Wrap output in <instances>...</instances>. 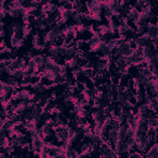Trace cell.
<instances>
[{"label":"cell","instance_id":"6da1fadb","mask_svg":"<svg viewBox=\"0 0 158 158\" xmlns=\"http://www.w3.org/2000/svg\"><path fill=\"white\" fill-rule=\"evenodd\" d=\"M60 36H63V31H62V28H60V26H54V27H52L48 32H46L44 33V36H43V42L47 44V43H52V42H54L58 37H60Z\"/></svg>","mask_w":158,"mask_h":158},{"label":"cell","instance_id":"7a4b0ae2","mask_svg":"<svg viewBox=\"0 0 158 158\" xmlns=\"http://www.w3.org/2000/svg\"><path fill=\"white\" fill-rule=\"evenodd\" d=\"M131 42L132 41H122V42H120L118 46L115 49V54L116 56H128L133 49V47L131 46Z\"/></svg>","mask_w":158,"mask_h":158},{"label":"cell","instance_id":"3957f363","mask_svg":"<svg viewBox=\"0 0 158 158\" xmlns=\"http://www.w3.org/2000/svg\"><path fill=\"white\" fill-rule=\"evenodd\" d=\"M15 90H17V89H15V88L11 86L10 84H7L5 80H1V81H0V96H1L2 100L11 98V95H12V93H14Z\"/></svg>","mask_w":158,"mask_h":158},{"label":"cell","instance_id":"277c9868","mask_svg":"<svg viewBox=\"0 0 158 158\" xmlns=\"http://www.w3.org/2000/svg\"><path fill=\"white\" fill-rule=\"evenodd\" d=\"M114 148H115L117 156H123V154H127L128 156V153L131 151V147H128V144L125 141H121V139H117L114 143Z\"/></svg>","mask_w":158,"mask_h":158},{"label":"cell","instance_id":"5b68a950","mask_svg":"<svg viewBox=\"0 0 158 158\" xmlns=\"http://www.w3.org/2000/svg\"><path fill=\"white\" fill-rule=\"evenodd\" d=\"M151 143V136L147 133L143 138L141 139H136V143H135V149L136 151H139V152H146L148 149V144Z\"/></svg>","mask_w":158,"mask_h":158},{"label":"cell","instance_id":"8992f818","mask_svg":"<svg viewBox=\"0 0 158 158\" xmlns=\"http://www.w3.org/2000/svg\"><path fill=\"white\" fill-rule=\"evenodd\" d=\"M100 156L104 158H114L117 157V153L115 151V148L112 146H106L104 143H101L100 146Z\"/></svg>","mask_w":158,"mask_h":158},{"label":"cell","instance_id":"52a82bcc","mask_svg":"<svg viewBox=\"0 0 158 158\" xmlns=\"http://www.w3.org/2000/svg\"><path fill=\"white\" fill-rule=\"evenodd\" d=\"M154 54H156V52H154L153 47L144 46V47H142V48H141V57H142V59H143V62H144V64H146V65L149 63L151 58H152Z\"/></svg>","mask_w":158,"mask_h":158},{"label":"cell","instance_id":"ba28073f","mask_svg":"<svg viewBox=\"0 0 158 158\" xmlns=\"http://www.w3.org/2000/svg\"><path fill=\"white\" fill-rule=\"evenodd\" d=\"M136 112H137L139 116H142L143 118H146V120L154 115V111L149 107L148 104H141V105L138 106V110H137Z\"/></svg>","mask_w":158,"mask_h":158},{"label":"cell","instance_id":"9c48e42d","mask_svg":"<svg viewBox=\"0 0 158 158\" xmlns=\"http://www.w3.org/2000/svg\"><path fill=\"white\" fill-rule=\"evenodd\" d=\"M46 151H47V157H58L63 152V148H62V146H56L53 143H47L46 144Z\"/></svg>","mask_w":158,"mask_h":158},{"label":"cell","instance_id":"30bf717a","mask_svg":"<svg viewBox=\"0 0 158 158\" xmlns=\"http://www.w3.org/2000/svg\"><path fill=\"white\" fill-rule=\"evenodd\" d=\"M31 146H32V149L35 151H40L41 148H43L46 146V141H44V137L42 135H37L35 137L31 138Z\"/></svg>","mask_w":158,"mask_h":158},{"label":"cell","instance_id":"8fae6325","mask_svg":"<svg viewBox=\"0 0 158 158\" xmlns=\"http://www.w3.org/2000/svg\"><path fill=\"white\" fill-rule=\"evenodd\" d=\"M42 14H46V15H49V14H54V12H58V6L53 2H46L42 5V9H41Z\"/></svg>","mask_w":158,"mask_h":158},{"label":"cell","instance_id":"7c38bea8","mask_svg":"<svg viewBox=\"0 0 158 158\" xmlns=\"http://www.w3.org/2000/svg\"><path fill=\"white\" fill-rule=\"evenodd\" d=\"M10 44L12 48H20L25 44V38H21L16 35H10Z\"/></svg>","mask_w":158,"mask_h":158},{"label":"cell","instance_id":"4fadbf2b","mask_svg":"<svg viewBox=\"0 0 158 158\" xmlns=\"http://www.w3.org/2000/svg\"><path fill=\"white\" fill-rule=\"evenodd\" d=\"M32 47H33L35 51H43V49H46V43L41 41L40 36L37 33L32 38Z\"/></svg>","mask_w":158,"mask_h":158},{"label":"cell","instance_id":"5bb4252c","mask_svg":"<svg viewBox=\"0 0 158 158\" xmlns=\"http://www.w3.org/2000/svg\"><path fill=\"white\" fill-rule=\"evenodd\" d=\"M26 59L25 58H11L10 59V63H9V67L12 68V69H16V68H23L26 65Z\"/></svg>","mask_w":158,"mask_h":158},{"label":"cell","instance_id":"9a60e30c","mask_svg":"<svg viewBox=\"0 0 158 158\" xmlns=\"http://www.w3.org/2000/svg\"><path fill=\"white\" fill-rule=\"evenodd\" d=\"M146 33H148L153 40L158 37V25L157 23H151L148 22L146 26Z\"/></svg>","mask_w":158,"mask_h":158},{"label":"cell","instance_id":"2e32d148","mask_svg":"<svg viewBox=\"0 0 158 158\" xmlns=\"http://www.w3.org/2000/svg\"><path fill=\"white\" fill-rule=\"evenodd\" d=\"M139 14H141V11L136 7V6H132L131 9H130V11H128V14H127V20H130V21H132V22H136L137 20H138V17H139Z\"/></svg>","mask_w":158,"mask_h":158},{"label":"cell","instance_id":"e0dca14e","mask_svg":"<svg viewBox=\"0 0 158 158\" xmlns=\"http://www.w3.org/2000/svg\"><path fill=\"white\" fill-rule=\"evenodd\" d=\"M128 128H130V126L126 121H123L122 123L118 125V139L125 141V137H126V133H127Z\"/></svg>","mask_w":158,"mask_h":158},{"label":"cell","instance_id":"ac0fdd59","mask_svg":"<svg viewBox=\"0 0 158 158\" xmlns=\"http://www.w3.org/2000/svg\"><path fill=\"white\" fill-rule=\"evenodd\" d=\"M30 60L36 65V67H38V68H41V67H43V62H44V56L43 54H35L33 57H31L30 58Z\"/></svg>","mask_w":158,"mask_h":158},{"label":"cell","instance_id":"d6986e66","mask_svg":"<svg viewBox=\"0 0 158 158\" xmlns=\"http://www.w3.org/2000/svg\"><path fill=\"white\" fill-rule=\"evenodd\" d=\"M78 59H79V58H78L77 56L69 57L68 59H65V65H67L68 68H70V69H75V68H78V65H79Z\"/></svg>","mask_w":158,"mask_h":158},{"label":"cell","instance_id":"ffe728a7","mask_svg":"<svg viewBox=\"0 0 158 158\" xmlns=\"http://www.w3.org/2000/svg\"><path fill=\"white\" fill-rule=\"evenodd\" d=\"M137 75H143V77H147V78H152L153 74H152V70L148 65H141L138 67V74Z\"/></svg>","mask_w":158,"mask_h":158},{"label":"cell","instance_id":"44dd1931","mask_svg":"<svg viewBox=\"0 0 158 158\" xmlns=\"http://www.w3.org/2000/svg\"><path fill=\"white\" fill-rule=\"evenodd\" d=\"M146 156L149 157V158H158V142H156V143L146 152Z\"/></svg>","mask_w":158,"mask_h":158},{"label":"cell","instance_id":"7402d4cb","mask_svg":"<svg viewBox=\"0 0 158 158\" xmlns=\"http://www.w3.org/2000/svg\"><path fill=\"white\" fill-rule=\"evenodd\" d=\"M58 16H59V14H58V12H54V14H49V15H47V16H46V21H44V23H46L47 26H53V25L56 23L57 19H58Z\"/></svg>","mask_w":158,"mask_h":158},{"label":"cell","instance_id":"603a6c76","mask_svg":"<svg viewBox=\"0 0 158 158\" xmlns=\"http://www.w3.org/2000/svg\"><path fill=\"white\" fill-rule=\"evenodd\" d=\"M105 43H106L107 48H109L111 52H114V51L116 49V47L118 46V43H120V40H118V38H110V40H107Z\"/></svg>","mask_w":158,"mask_h":158},{"label":"cell","instance_id":"cb8c5ba5","mask_svg":"<svg viewBox=\"0 0 158 158\" xmlns=\"http://www.w3.org/2000/svg\"><path fill=\"white\" fill-rule=\"evenodd\" d=\"M86 19V16H85V14L83 12V11H77L75 14H74V16L72 17V20L75 22V23H83V21Z\"/></svg>","mask_w":158,"mask_h":158},{"label":"cell","instance_id":"d4e9b609","mask_svg":"<svg viewBox=\"0 0 158 158\" xmlns=\"http://www.w3.org/2000/svg\"><path fill=\"white\" fill-rule=\"evenodd\" d=\"M47 52H48V56L56 58V57H59V46H56V44H52L51 47L46 48Z\"/></svg>","mask_w":158,"mask_h":158},{"label":"cell","instance_id":"484cf974","mask_svg":"<svg viewBox=\"0 0 158 158\" xmlns=\"http://www.w3.org/2000/svg\"><path fill=\"white\" fill-rule=\"evenodd\" d=\"M133 23H135V26H147V23H148V19H147L146 15L141 11L138 20H137L136 22H133Z\"/></svg>","mask_w":158,"mask_h":158},{"label":"cell","instance_id":"4316f807","mask_svg":"<svg viewBox=\"0 0 158 158\" xmlns=\"http://www.w3.org/2000/svg\"><path fill=\"white\" fill-rule=\"evenodd\" d=\"M7 11H9V15H10L11 17H19V16H21V11H22V7H21V9H19V7L9 6Z\"/></svg>","mask_w":158,"mask_h":158},{"label":"cell","instance_id":"83f0119b","mask_svg":"<svg viewBox=\"0 0 158 158\" xmlns=\"http://www.w3.org/2000/svg\"><path fill=\"white\" fill-rule=\"evenodd\" d=\"M22 33H23V38H27L32 33V25L30 22L23 23V26H22Z\"/></svg>","mask_w":158,"mask_h":158},{"label":"cell","instance_id":"f1b7e54d","mask_svg":"<svg viewBox=\"0 0 158 158\" xmlns=\"http://www.w3.org/2000/svg\"><path fill=\"white\" fill-rule=\"evenodd\" d=\"M64 156H65V158H72V157H78V152L74 149V148H72V147H68V148H65L64 151Z\"/></svg>","mask_w":158,"mask_h":158},{"label":"cell","instance_id":"f546056e","mask_svg":"<svg viewBox=\"0 0 158 158\" xmlns=\"http://www.w3.org/2000/svg\"><path fill=\"white\" fill-rule=\"evenodd\" d=\"M31 77H23L21 80H20V86L21 88H26V86H31Z\"/></svg>","mask_w":158,"mask_h":158},{"label":"cell","instance_id":"4dcf8cb0","mask_svg":"<svg viewBox=\"0 0 158 158\" xmlns=\"http://www.w3.org/2000/svg\"><path fill=\"white\" fill-rule=\"evenodd\" d=\"M147 125L148 127H154V126H158V116H151L149 118H147Z\"/></svg>","mask_w":158,"mask_h":158},{"label":"cell","instance_id":"1f68e13d","mask_svg":"<svg viewBox=\"0 0 158 158\" xmlns=\"http://www.w3.org/2000/svg\"><path fill=\"white\" fill-rule=\"evenodd\" d=\"M142 64H144L142 57H138V58H136V59H133V60L130 62V65H131V67H135V68H138V67H141Z\"/></svg>","mask_w":158,"mask_h":158},{"label":"cell","instance_id":"d6a6232c","mask_svg":"<svg viewBox=\"0 0 158 158\" xmlns=\"http://www.w3.org/2000/svg\"><path fill=\"white\" fill-rule=\"evenodd\" d=\"M132 88H133L135 93H139V89H141V83H139V80H138V78H137V77L132 78Z\"/></svg>","mask_w":158,"mask_h":158},{"label":"cell","instance_id":"836d02e7","mask_svg":"<svg viewBox=\"0 0 158 158\" xmlns=\"http://www.w3.org/2000/svg\"><path fill=\"white\" fill-rule=\"evenodd\" d=\"M131 7H132V6H131L128 2H126L123 6H121V9H120L121 11H120V12H121L122 15H126V16H127V14H128V11H130V9H131Z\"/></svg>","mask_w":158,"mask_h":158},{"label":"cell","instance_id":"e575fe53","mask_svg":"<svg viewBox=\"0 0 158 158\" xmlns=\"http://www.w3.org/2000/svg\"><path fill=\"white\" fill-rule=\"evenodd\" d=\"M75 28H77L78 33H83V32H85V30L88 28V26H85L84 23H77L75 25Z\"/></svg>","mask_w":158,"mask_h":158},{"label":"cell","instance_id":"d590c367","mask_svg":"<svg viewBox=\"0 0 158 158\" xmlns=\"http://www.w3.org/2000/svg\"><path fill=\"white\" fill-rule=\"evenodd\" d=\"M116 32L118 33V36H120V35H125V33H126L125 25H123V23H118V26H117V28H116Z\"/></svg>","mask_w":158,"mask_h":158},{"label":"cell","instance_id":"8d00e7d4","mask_svg":"<svg viewBox=\"0 0 158 158\" xmlns=\"http://www.w3.org/2000/svg\"><path fill=\"white\" fill-rule=\"evenodd\" d=\"M136 33L138 36H142L143 33H146V26H136Z\"/></svg>","mask_w":158,"mask_h":158},{"label":"cell","instance_id":"74e56055","mask_svg":"<svg viewBox=\"0 0 158 158\" xmlns=\"http://www.w3.org/2000/svg\"><path fill=\"white\" fill-rule=\"evenodd\" d=\"M143 154H142V152H139V151H136V152H131V153H128V157L130 158H139V157H142Z\"/></svg>","mask_w":158,"mask_h":158},{"label":"cell","instance_id":"f35d334b","mask_svg":"<svg viewBox=\"0 0 158 158\" xmlns=\"http://www.w3.org/2000/svg\"><path fill=\"white\" fill-rule=\"evenodd\" d=\"M0 14H1V20H4V19H5V16L9 14V11L6 10L5 5H1V9H0Z\"/></svg>","mask_w":158,"mask_h":158},{"label":"cell","instance_id":"ab89813d","mask_svg":"<svg viewBox=\"0 0 158 158\" xmlns=\"http://www.w3.org/2000/svg\"><path fill=\"white\" fill-rule=\"evenodd\" d=\"M114 62H115V58H112V57H111V58H109V59H106V60H105V67H106L107 69H110V67L112 65V63H114Z\"/></svg>","mask_w":158,"mask_h":158},{"label":"cell","instance_id":"60d3db41","mask_svg":"<svg viewBox=\"0 0 158 158\" xmlns=\"http://www.w3.org/2000/svg\"><path fill=\"white\" fill-rule=\"evenodd\" d=\"M83 43H84V40H75L74 46H75V48H77V49H80V47L83 46Z\"/></svg>","mask_w":158,"mask_h":158},{"label":"cell","instance_id":"b9f144b4","mask_svg":"<svg viewBox=\"0 0 158 158\" xmlns=\"http://www.w3.org/2000/svg\"><path fill=\"white\" fill-rule=\"evenodd\" d=\"M151 70H152L153 78H158V65H157V67H152Z\"/></svg>","mask_w":158,"mask_h":158},{"label":"cell","instance_id":"7bdbcfd3","mask_svg":"<svg viewBox=\"0 0 158 158\" xmlns=\"http://www.w3.org/2000/svg\"><path fill=\"white\" fill-rule=\"evenodd\" d=\"M11 51H12V49H11L10 47H6V46H5V47H2V48H1V51H0V52H1L2 54H5V53H11Z\"/></svg>","mask_w":158,"mask_h":158},{"label":"cell","instance_id":"ee69618b","mask_svg":"<svg viewBox=\"0 0 158 158\" xmlns=\"http://www.w3.org/2000/svg\"><path fill=\"white\" fill-rule=\"evenodd\" d=\"M49 99H51L52 101H53V100H56V99H57V94H56V93L53 91V93L51 94V96H49Z\"/></svg>","mask_w":158,"mask_h":158},{"label":"cell","instance_id":"f6af8a7d","mask_svg":"<svg viewBox=\"0 0 158 158\" xmlns=\"http://www.w3.org/2000/svg\"><path fill=\"white\" fill-rule=\"evenodd\" d=\"M125 1H126V2H130V1H131V0H125Z\"/></svg>","mask_w":158,"mask_h":158},{"label":"cell","instance_id":"bcb514c9","mask_svg":"<svg viewBox=\"0 0 158 158\" xmlns=\"http://www.w3.org/2000/svg\"><path fill=\"white\" fill-rule=\"evenodd\" d=\"M148 1H149V2H151V0H148Z\"/></svg>","mask_w":158,"mask_h":158},{"label":"cell","instance_id":"7dc6e473","mask_svg":"<svg viewBox=\"0 0 158 158\" xmlns=\"http://www.w3.org/2000/svg\"><path fill=\"white\" fill-rule=\"evenodd\" d=\"M157 1H158V0H157Z\"/></svg>","mask_w":158,"mask_h":158}]
</instances>
